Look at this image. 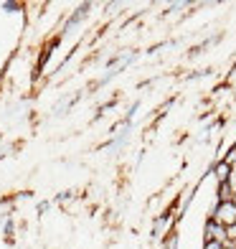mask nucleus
<instances>
[{"label":"nucleus","instance_id":"obj_1","mask_svg":"<svg viewBox=\"0 0 236 249\" xmlns=\"http://www.w3.org/2000/svg\"><path fill=\"white\" fill-rule=\"evenodd\" d=\"M213 221H219L221 226H234L236 224V203L234 201H226V203H219L213 209Z\"/></svg>","mask_w":236,"mask_h":249},{"label":"nucleus","instance_id":"obj_2","mask_svg":"<svg viewBox=\"0 0 236 249\" xmlns=\"http://www.w3.org/2000/svg\"><path fill=\"white\" fill-rule=\"evenodd\" d=\"M206 242H221V244H226L229 242V236H226V226H221L219 221H208L206 224Z\"/></svg>","mask_w":236,"mask_h":249},{"label":"nucleus","instance_id":"obj_3","mask_svg":"<svg viewBox=\"0 0 236 249\" xmlns=\"http://www.w3.org/2000/svg\"><path fill=\"white\" fill-rule=\"evenodd\" d=\"M213 173H216L219 183H229V178H231V165H229L226 160H223V163H219V165H216V171H213Z\"/></svg>","mask_w":236,"mask_h":249},{"label":"nucleus","instance_id":"obj_4","mask_svg":"<svg viewBox=\"0 0 236 249\" xmlns=\"http://www.w3.org/2000/svg\"><path fill=\"white\" fill-rule=\"evenodd\" d=\"M234 186L231 183H219V203H226V201H234Z\"/></svg>","mask_w":236,"mask_h":249},{"label":"nucleus","instance_id":"obj_5","mask_svg":"<svg viewBox=\"0 0 236 249\" xmlns=\"http://www.w3.org/2000/svg\"><path fill=\"white\" fill-rule=\"evenodd\" d=\"M226 236H229V242H236V224L226 229Z\"/></svg>","mask_w":236,"mask_h":249},{"label":"nucleus","instance_id":"obj_6","mask_svg":"<svg viewBox=\"0 0 236 249\" xmlns=\"http://www.w3.org/2000/svg\"><path fill=\"white\" fill-rule=\"evenodd\" d=\"M203 249H223V244H221V242H206Z\"/></svg>","mask_w":236,"mask_h":249},{"label":"nucleus","instance_id":"obj_7","mask_svg":"<svg viewBox=\"0 0 236 249\" xmlns=\"http://www.w3.org/2000/svg\"><path fill=\"white\" fill-rule=\"evenodd\" d=\"M234 203H236V194H234Z\"/></svg>","mask_w":236,"mask_h":249}]
</instances>
